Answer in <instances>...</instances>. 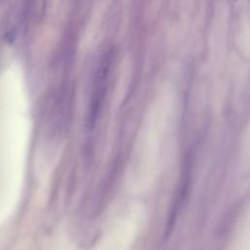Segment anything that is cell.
Segmentation results:
<instances>
[{
    "label": "cell",
    "mask_w": 250,
    "mask_h": 250,
    "mask_svg": "<svg viewBox=\"0 0 250 250\" xmlns=\"http://www.w3.org/2000/svg\"><path fill=\"white\" fill-rule=\"evenodd\" d=\"M111 62H112V53L109 52L104 56V58L101 62L95 75L92 100H91L90 109L87 117V128L89 130H92L95 127L97 119L102 109V105H103L105 92H106L107 78H108V72L111 65Z\"/></svg>",
    "instance_id": "cell-1"
},
{
    "label": "cell",
    "mask_w": 250,
    "mask_h": 250,
    "mask_svg": "<svg viewBox=\"0 0 250 250\" xmlns=\"http://www.w3.org/2000/svg\"><path fill=\"white\" fill-rule=\"evenodd\" d=\"M230 250H250V230H243L233 242Z\"/></svg>",
    "instance_id": "cell-2"
}]
</instances>
